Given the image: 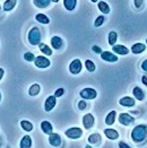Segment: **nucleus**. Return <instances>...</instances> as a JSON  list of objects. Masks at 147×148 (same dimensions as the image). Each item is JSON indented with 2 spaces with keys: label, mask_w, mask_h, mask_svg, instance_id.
I'll list each match as a JSON object with an SVG mask.
<instances>
[{
  "label": "nucleus",
  "mask_w": 147,
  "mask_h": 148,
  "mask_svg": "<svg viewBox=\"0 0 147 148\" xmlns=\"http://www.w3.org/2000/svg\"><path fill=\"white\" fill-rule=\"evenodd\" d=\"M35 19L38 23H41V24H49L50 23L49 17L47 15H44V14H37L36 16H35Z\"/></svg>",
  "instance_id": "25"
},
{
  "label": "nucleus",
  "mask_w": 147,
  "mask_h": 148,
  "mask_svg": "<svg viewBox=\"0 0 147 148\" xmlns=\"http://www.w3.org/2000/svg\"><path fill=\"white\" fill-rule=\"evenodd\" d=\"M0 9H1V7H0Z\"/></svg>",
  "instance_id": "47"
},
{
  "label": "nucleus",
  "mask_w": 147,
  "mask_h": 148,
  "mask_svg": "<svg viewBox=\"0 0 147 148\" xmlns=\"http://www.w3.org/2000/svg\"><path fill=\"white\" fill-rule=\"evenodd\" d=\"M57 105V97L54 95L49 96L48 99H45V103H44V110L47 112H50L53 110V108Z\"/></svg>",
  "instance_id": "9"
},
{
  "label": "nucleus",
  "mask_w": 147,
  "mask_h": 148,
  "mask_svg": "<svg viewBox=\"0 0 147 148\" xmlns=\"http://www.w3.org/2000/svg\"><path fill=\"white\" fill-rule=\"evenodd\" d=\"M51 45L54 50H60L63 45V41H62L61 37L53 36L51 38Z\"/></svg>",
  "instance_id": "14"
},
{
  "label": "nucleus",
  "mask_w": 147,
  "mask_h": 148,
  "mask_svg": "<svg viewBox=\"0 0 147 148\" xmlns=\"http://www.w3.org/2000/svg\"><path fill=\"white\" fill-rule=\"evenodd\" d=\"M142 69H143L145 73H147V59L146 60H144L143 63H142Z\"/></svg>",
  "instance_id": "39"
},
{
  "label": "nucleus",
  "mask_w": 147,
  "mask_h": 148,
  "mask_svg": "<svg viewBox=\"0 0 147 148\" xmlns=\"http://www.w3.org/2000/svg\"><path fill=\"white\" fill-rule=\"evenodd\" d=\"M38 48H40V51L43 53V54H45V56H51L52 54V50L51 48H49L47 44H44V43H40L38 44Z\"/></svg>",
  "instance_id": "26"
},
{
  "label": "nucleus",
  "mask_w": 147,
  "mask_h": 148,
  "mask_svg": "<svg viewBox=\"0 0 147 148\" xmlns=\"http://www.w3.org/2000/svg\"><path fill=\"white\" fill-rule=\"evenodd\" d=\"M146 44H147V38H146Z\"/></svg>",
  "instance_id": "46"
},
{
  "label": "nucleus",
  "mask_w": 147,
  "mask_h": 148,
  "mask_svg": "<svg viewBox=\"0 0 147 148\" xmlns=\"http://www.w3.org/2000/svg\"><path fill=\"white\" fill-rule=\"evenodd\" d=\"M120 105H122L124 108H133L136 104L135 99L130 97V96H124V97H121L120 101H119Z\"/></svg>",
  "instance_id": "13"
},
{
  "label": "nucleus",
  "mask_w": 147,
  "mask_h": 148,
  "mask_svg": "<svg viewBox=\"0 0 147 148\" xmlns=\"http://www.w3.org/2000/svg\"><path fill=\"white\" fill-rule=\"evenodd\" d=\"M82 69H83V66L79 59H75L69 64V71L73 75H78L82 71Z\"/></svg>",
  "instance_id": "6"
},
{
  "label": "nucleus",
  "mask_w": 147,
  "mask_h": 148,
  "mask_svg": "<svg viewBox=\"0 0 147 148\" xmlns=\"http://www.w3.org/2000/svg\"><path fill=\"white\" fill-rule=\"evenodd\" d=\"M24 59L26 61L31 62V61H34L35 60V57H34V54L33 53H31V52H26L24 54Z\"/></svg>",
  "instance_id": "33"
},
{
  "label": "nucleus",
  "mask_w": 147,
  "mask_h": 148,
  "mask_svg": "<svg viewBox=\"0 0 147 148\" xmlns=\"http://www.w3.org/2000/svg\"><path fill=\"white\" fill-rule=\"evenodd\" d=\"M143 83H144L145 85H147V77L146 76H144V77H143Z\"/></svg>",
  "instance_id": "41"
},
{
  "label": "nucleus",
  "mask_w": 147,
  "mask_h": 148,
  "mask_svg": "<svg viewBox=\"0 0 147 148\" xmlns=\"http://www.w3.org/2000/svg\"><path fill=\"white\" fill-rule=\"evenodd\" d=\"M51 1H53V2H58L59 0H51Z\"/></svg>",
  "instance_id": "44"
},
{
  "label": "nucleus",
  "mask_w": 147,
  "mask_h": 148,
  "mask_svg": "<svg viewBox=\"0 0 147 148\" xmlns=\"http://www.w3.org/2000/svg\"><path fill=\"white\" fill-rule=\"evenodd\" d=\"M3 75H5V70H3L2 68H0V80L2 79V77H3Z\"/></svg>",
  "instance_id": "40"
},
{
  "label": "nucleus",
  "mask_w": 147,
  "mask_h": 148,
  "mask_svg": "<svg viewBox=\"0 0 147 148\" xmlns=\"http://www.w3.org/2000/svg\"><path fill=\"white\" fill-rule=\"evenodd\" d=\"M41 129H42V131H43L45 135H51V134L53 132V127H52V124L50 123L49 121H43V122H41Z\"/></svg>",
  "instance_id": "17"
},
{
  "label": "nucleus",
  "mask_w": 147,
  "mask_h": 148,
  "mask_svg": "<svg viewBox=\"0 0 147 148\" xmlns=\"http://www.w3.org/2000/svg\"><path fill=\"white\" fill-rule=\"evenodd\" d=\"M34 63H35V66H36L37 68H41V69L48 68V67H50V64H51L49 59L47 57H43V56H37V57H35Z\"/></svg>",
  "instance_id": "5"
},
{
  "label": "nucleus",
  "mask_w": 147,
  "mask_h": 148,
  "mask_svg": "<svg viewBox=\"0 0 147 148\" xmlns=\"http://www.w3.org/2000/svg\"><path fill=\"white\" fill-rule=\"evenodd\" d=\"M92 2H98V0H91Z\"/></svg>",
  "instance_id": "43"
},
{
  "label": "nucleus",
  "mask_w": 147,
  "mask_h": 148,
  "mask_svg": "<svg viewBox=\"0 0 147 148\" xmlns=\"http://www.w3.org/2000/svg\"><path fill=\"white\" fill-rule=\"evenodd\" d=\"M33 2L37 8H45L51 3V0H33Z\"/></svg>",
  "instance_id": "23"
},
{
  "label": "nucleus",
  "mask_w": 147,
  "mask_h": 148,
  "mask_svg": "<svg viewBox=\"0 0 147 148\" xmlns=\"http://www.w3.org/2000/svg\"><path fill=\"white\" fill-rule=\"evenodd\" d=\"M40 89H41V87H40L38 84H33L32 86L30 87V89H28V94L31 96H35V95H37L40 93Z\"/></svg>",
  "instance_id": "27"
},
{
  "label": "nucleus",
  "mask_w": 147,
  "mask_h": 148,
  "mask_svg": "<svg viewBox=\"0 0 147 148\" xmlns=\"http://www.w3.org/2000/svg\"><path fill=\"white\" fill-rule=\"evenodd\" d=\"M101 58L104 60V61L108 62H117L119 60V57L113 53V52H110V51H103L101 53Z\"/></svg>",
  "instance_id": "8"
},
{
  "label": "nucleus",
  "mask_w": 147,
  "mask_h": 148,
  "mask_svg": "<svg viewBox=\"0 0 147 148\" xmlns=\"http://www.w3.org/2000/svg\"><path fill=\"white\" fill-rule=\"evenodd\" d=\"M0 101H1V93H0Z\"/></svg>",
  "instance_id": "45"
},
{
  "label": "nucleus",
  "mask_w": 147,
  "mask_h": 148,
  "mask_svg": "<svg viewBox=\"0 0 147 148\" xmlns=\"http://www.w3.org/2000/svg\"><path fill=\"white\" fill-rule=\"evenodd\" d=\"M100 140H101V136H100V135H98V134L91 135V136L88 137V143H89V144H92V145L98 144Z\"/></svg>",
  "instance_id": "30"
},
{
  "label": "nucleus",
  "mask_w": 147,
  "mask_h": 148,
  "mask_svg": "<svg viewBox=\"0 0 147 148\" xmlns=\"http://www.w3.org/2000/svg\"><path fill=\"white\" fill-rule=\"evenodd\" d=\"M133 95H134V97H135L137 101H143V99H145V93H144V90L138 86L134 87V89H133Z\"/></svg>",
  "instance_id": "15"
},
{
  "label": "nucleus",
  "mask_w": 147,
  "mask_h": 148,
  "mask_svg": "<svg viewBox=\"0 0 147 148\" xmlns=\"http://www.w3.org/2000/svg\"><path fill=\"white\" fill-rule=\"evenodd\" d=\"M41 38H42V35L38 27H33L28 32V42L32 45H38L41 43Z\"/></svg>",
  "instance_id": "2"
},
{
  "label": "nucleus",
  "mask_w": 147,
  "mask_h": 148,
  "mask_svg": "<svg viewBox=\"0 0 147 148\" xmlns=\"http://www.w3.org/2000/svg\"><path fill=\"white\" fill-rule=\"evenodd\" d=\"M119 122L122 125H131L135 122V119L128 113H120L119 114Z\"/></svg>",
  "instance_id": "7"
},
{
  "label": "nucleus",
  "mask_w": 147,
  "mask_h": 148,
  "mask_svg": "<svg viewBox=\"0 0 147 148\" xmlns=\"http://www.w3.org/2000/svg\"><path fill=\"white\" fill-rule=\"evenodd\" d=\"M85 148H93V147H92V146H91V145H86V146H85Z\"/></svg>",
  "instance_id": "42"
},
{
  "label": "nucleus",
  "mask_w": 147,
  "mask_h": 148,
  "mask_svg": "<svg viewBox=\"0 0 147 148\" xmlns=\"http://www.w3.org/2000/svg\"><path fill=\"white\" fill-rule=\"evenodd\" d=\"M63 93H65V89L63 88H59V89H57L56 92H54V96L56 97H60L63 95Z\"/></svg>",
  "instance_id": "35"
},
{
  "label": "nucleus",
  "mask_w": 147,
  "mask_h": 148,
  "mask_svg": "<svg viewBox=\"0 0 147 148\" xmlns=\"http://www.w3.org/2000/svg\"><path fill=\"white\" fill-rule=\"evenodd\" d=\"M16 0H6L3 3V10L6 12H10L12 9H14V7L16 6Z\"/></svg>",
  "instance_id": "24"
},
{
  "label": "nucleus",
  "mask_w": 147,
  "mask_h": 148,
  "mask_svg": "<svg viewBox=\"0 0 147 148\" xmlns=\"http://www.w3.org/2000/svg\"><path fill=\"white\" fill-rule=\"evenodd\" d=\"M117 40H118V34H117L115 32H110V33H109V36H108V42H109V44L112 45V47L115 45Z\"/></svg>",
  "instance_id": "29"
},
{
  "label": "nucleus",
  "mask_w": 147,
  "mask_h": 148,
  "mask_svg": "<svg viewBox=\"0 0 147 148\" xmlns=\"http://www.w3.org/2000/svg\"><path fill=\"white\" fill-rule=\"evenodd\" d=\"M104 21H105V18H104V16H98V18H96V21L94 22V26L95 27H100V26H102L103 23H104Z\"/></svg>",
  "instance_id": "32"
},
{
  "label": "nucleus",
  "mask_w": 147,
  "mask_h": 148,
  "mask_svg": "<svg viewBox=\"0 0 147 148\" xmlns=\"http://www.w3.org/2000/svg\"><path fill=\"white\" fill-rule=\"evenodd\" d=\"M76 3H77V0H63V6L69 12H71V10L75 9Z\"/></svg>",
  "instance_id": "21"
},
{
  "label": "nucleus",
  "mask_w": 147,
  "mask_h": 148,
  "mask_svg": "<svg viewBox=\"0 0 147 148\" xmlns=\"http://www.w3.org/2000/svg\"><path fill=\"white\" fill-rule=\"evenodd\" d=\"M92 50H93L95 53H98V54H101V53L103 52L102 49H101L100 47H98V45H93V47H92Z\"/></svg>",
  "instance_id": "37"
},
{
  "label": "nucleus",
  "mask_w": 147,
  "mask_h": 148,
  "mask_svg": "<svg viewBox=\"0 0 147 148\" xmlns=\"http://www.w3.org/2000/svg\"><path fill=\"white\" fill-rule=\"evenodd\" d=\"M145 50H146V45H145L144 43H135V44L131 47V52H133L134 54L143 53Z\"/></svg>",
  "instance_id": "16"
},
{
  "label": "nucleus",
  "mask_w": 147,
  "mask_h": 148,
  "mask_svg": "<svg viewBox=\"0 0 147 148\" xmlns=\"http://www.w3.org/2000/svg\"><path fill=\"white\" fill-rule=\"evenodd\" d=\"M21 127H22V129H23V130L27 131V132H30V131H32V130H33V124L31 123L30 121H27V120H23V121H21Z\"/></svg>",
  "instance_id": "28"
},
{
  "label": "nucleus",
  "mask_w": 147,
  "mask_h": 148,
  "mask_svg": "<svg viewBox=\"0 0 147 148\" xmlns=\"http://www.w3.org/2000/svg\"><path fill=\"white\" fill-rule=\"evenodd\" d=\"M104 135L110 140H115V139L119 138V132L117 130H114V129H105L104 130Z\"/></svg>",
  "instance_id": "18"
},
{
  "label": "nucleus",
  "mask_w": 147,
  "mask_h": 148,
  "mask_svg": "<svg viewBox=\"0 0 147 148\" xmlns=\"http://www.w3.org/2000/svg\"><path fill=\"white\" fill-rule=\"evenodd\" d=\"M112 51L118 56H126V54H128L129 53V49L127 48V47H124V45H121V44H115V45H113L112 47Z\"/></svg>",
  "instance_id": "12"
},
{
  "label": "nucleus",
  "mask_w": 147,
  "mask_h": 148,
  "mask_svg": "<svg viewBox=\"0 0 147 148\" xmlns=\"http://www.w3.org/2000/svg\"><path fill=\"white\" fill-rule=\"evenodd\" d=\"M66 136L70 139H79L80 137L83 136V130L78 127H73V128H69L66 130Z\"/></svg>",
  "instance_id": "3"
},
{
  "label": "nucleus",
  "mask_w": 147,
  "mask_h": 148,
  "mask_svg": "<svg viewBox=\"0 0 147 148\" xmlns=\"http://www.w3.org/2000/svg\"><path fill=\"white\" fill-rule=\"evenodd\" d=\"M85 67L89 73H94V71H95V68H96V67H95V63L92 61V60H86Z\"/></svg>",
  "instance_id": "31"
},
{
  "label": "nucleus",
  "mask_w": 147,
  "mask_h": 148,
  "mask_svg": "<svg viewBox=\"0 0 147 148\" xmlns=\"http://www.w3.org/2000/svg\"><path fill=\"white\" fill-rule=\"evenodd\" d=\"M19 147L21 148H31L32 147V138L26 135L22 138L21 140V144H19Z\"/></svg>",
  "instance_id": "19"
},
{
  "label": "nucleus",
  "mask_w": 147,
  "mask_h": 148,
  "mask_svg": "<svg viewBox=\"0 0 147 148\" xmlns=\"http://www.w3.org/2000/svg\"><path fill=\"white\" fill-rule=\"evenodd\" d=\"M134 5L137 9H142L144 6V0H134Z\"/></svg>",
  "instance_id": "34"
},
{
  "label": "nucleus",
  "mask_w": 147,
  "mask_h": 148,
  "mask_svg": "<svg viewBox=\"0 0 147 148\" xmlns=\"http://www.w3.org/2000/svg\"><path fill=\"white\" fill-rule=\"evenodd\" d=\"M147 137V127L145 124H138L131 130V139L136 144L143 143Z\"/></svg>",
  "instance_id": "1"
},
{
  "label": "nucleus",
  "mask_w": 147,
  "mask_h": 148,
  "mask_svg": "<svg viewBox=\"0 0 147 148\" xmlns=\"http://www.w3.org/2000/svg\"><path fill=\"white\" fill-rule=\"evenodd\" d=\"M79 95L82 96V99H94L98 96V93L94 88H84L80 90Z\"/></svg>",
  "instance_id": "4"
},
{
  "label": "nucleus",
  "mask_w": 147,
  "mask_h": 148,
  "mask_svg": "<svg viewBox=\"0 0 147 148\" xmlns=\"http://www.w3.org/2000/svg\"><path fill=\"white\" fill-rule=\"evenodd\" d=\"M86 106H87V105H86V102H85V101H80V102L78 103V109H79L80 111L85 110Z\"/></svg>",
  "instance_id": "36"
},
{
  "label": "nucleus",
  "mask_w": 147,
  "mask_h": 148,
  "mask_svg": "<svg viewBox=\"0 0 147 148\" xmlns=\"http://www.w3.org/2000/svg\"><path fill=\"white\" fill-rule=\"evenodd\" d=\"M94 116L91 114V113H87L83 116V124H84V128L85 129H91L93 125H94Z\"/></svg>",
  "instance_id": "11"
},
{
  "label": "nucleus",
  "mask_w": 147,
  "mask_h": 148,
  "mask_svg": "<svg viewBox=\"0 0 147 148\" xmlns=\"http://www.w3.org/2000/svg\"><path fill=\"white\" fill-rule=\"evenodd\" d=\"M98 9L103 12V14H109V12H110V6H109L105 1H98Z\"/></svg>",
  "instance_id": "22"
},
{
  "label": "nucleus",
  "mask_w": 147,
  "mask_h": 148,
  "mask_svg": "<svg viewBox=\"0 0 147 148\" xmlns=\"http://www.w3.org/2000/svg\"><path fill=\"white\" fill-rule=\"evenodd\" d=\"M49 144L53 147H59L61 145V137L59 134H54L52 132L49 135Z\"/></svg>",
  "instance_id": "10"
},
{
  "label": "nucleus",
  "mask_w": 147,
  "mask_h": 148,
  "mask_svg": "<svg viewBox=\"0 0 147 148\" xmlns=\"http://www.w3.org/2000/svg\"><path fill=\"white\" fill-rule=\"evenodd\" d=\"M119 148H131L128 144H126V143H123V141H120L119 143Z\"/></svg>",
  "instance_id": "38"
},
{
  "label": "nucleus",
  "mask_w": 147,
  "mask_h": 148,
  "mask_svg": "<svg viewBox=\"0 0 147 148\" xmlns=\"http://www.w3.org/2000/svg\"><path fill=\"white\" fill-rule=\"evenodd\" d=\"M115 118H117V112L115 111H111L106 118H105V123L108 125H112V124L115 122Z\"/></svg>",
  "instance_id": "20"
}]
</instances>
